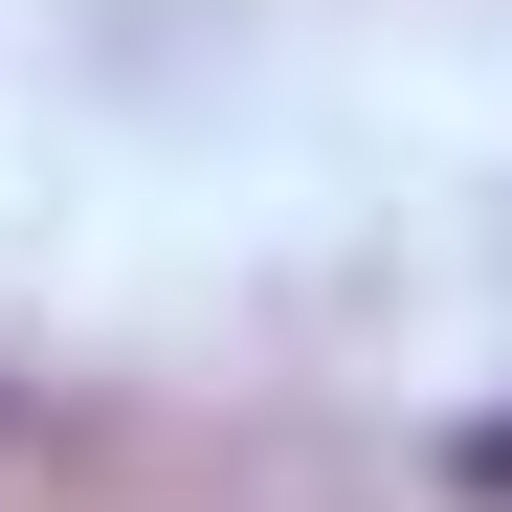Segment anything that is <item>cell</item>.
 <instances>
[{
	"label": "cell",
	"instance_id": "1",
	"mask_svg": "<svg viewBox=\"0 0 512 512\" xmlns=\"http://www.w3.org/2000/svg\"><path fill=\"white\" fill-rule=\"evenodd\" d=\"M468 490H512V423H490V446H468Z\"/></svg>",
	"mask_w": 512,
	"mask_h": 512
}]
</instances>
